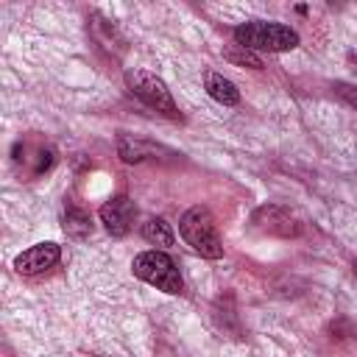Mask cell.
I'll return each mask as SVG.
<instances>
[{"label":"cell","instance_id":"obj_1","mask_svg":"<svg viewBox=\"0 0 357 357\" xmlns=\"http://www.w3.org/2000/svg\"><path fill=\"white\" fill-rule=\"evenodd\" d=\"M234 36V45L245 47V50H268V53H287V50H296L301 36L290 28V25H282V22H273V20H248L243 25H237L231 31Z\"/></svg>","mask_w":357,"mask_h":357},{"label":"cell","instance_id":"obj_2","mask_svg":"<svg viewBox=\"0 0 357 357\" xmlns=\"http://www.w3.org/2000/svg\"><path fill=\"white\" fill-rule=\"evenodd\" d=\"M178 234L184 237V243L195 254H201L206 259H220L223 257V240H220L218 223H215V218L206 206H201V204L190 206L178 220Z\"/></svg>","mask_w":357,"mask_h":357},{"label":"cell","instance_id":"obj_3","mask_svg":"<svg viewBox=\"0 0 357 357\" xmlns=\"http://www.w3.org/2000/svg\"><path fill=\"white\" fill-rule=\"evenodd\" d=\"M131 273L137 279L148 282L151 287L162 290V293H170V296H181L184 293V279H181L173 257L165 254V251H159V248L139 251L131 259Z\"/></svg>","mask_w":357,"mask_h":357},{"label":"cell","instance_id":"obj_4","mask_svg":"<svg viewBox=\"0 0 357 357\" xmlns=\"http://www.w3.org/2000/svg\"><path fill=\"white\" fill-rule=\"evenodd\" d=\"M126 86L134 98H139L153 112H162L167 117H178V106H176L167 84L159 75H153L142 67H131V70H126Z\"/></svg>","mask_w":357,"mask_h":357},{"label":"cell","instance_id":"obj_5","mask_svg":"<svg viewBox=\"0 0 357 357\" xmlns=\"http://www.w3.org/2000/svg\"><path fill=\"white\" fill-rule=\"evenodd\" d=\"M59 259H61V245L47 240V243H36V245L25 248L22 254H17L14 271L22 273V276H36V273L50 271Z\"/></svg>","mask_w":357,"mask_h":357},{"label":"cell","instance_id":"obj_6","mask_svg":"<svg viewBox=\"0 0 357 357\" xmlns=\"http://www.w3.org/2000/svg\"><path fill=\"white\" fill-rule=\"evenodd\" d=\"M100 223L103 229L112 234V237H126L131 231V223H134V215H137V206L128 195H114L109 198L103 206H100Z\"/></svg>","mask_w":357,"mask_h":357},{"label":"cell","instance_id":"obj_7","mask_svg":"<svg viewBox=\"0 0 357 357\" xmlns=\"http://www.w3.org/2000/svg\"><path fill=\"white\" fill-rule=\"evenodd\" d=\"M254 226L268 231V234H276V237H296L301 231V223L296 220V215L279 204L259 206L254 212Z\"/></svg>","mask_w":357,"mask_h":357},{"label":"cell","instance_id":"obj_8","mask_svg":"<svg viewBox=\"0 0 357 357\" xmlns=\"http://www.w3.org/2000/svg\"><path fill=\"white\" fill-rule=\"evenodd\" d=\"M204 89L212 100H218L220 106H237L240 103V89L234 86V81H229L223 73L206 70L204 73Z\"/></svg>","mask_w":357,"mask_h":357},{"label":"cell","instance_id":"obj_9","mask_svg":"<svg viewBox=\"0 0 357 357\" xmlns=\"http://www.w3.org/2000/svg\"><path fill=\"white\" fill-rule=\"evenodd\" d=\"M142 237L151 243V245H159V248H170L176 243V234H173V226L165 220V218H148L142 223Z\"/></svg>","mask_w":357,"mask_h":357},{"label":"cell","instance_id":"obj_10","mask_svg":"<svg viewBox=\"0 0 357 357\" xmlns=\"http://www.w3.org/2000/svg\"><path fill=\"white\" fill-rule=\"evenodd\" d=\"M117 153H120V159L126 162V165H137V162H142V159H148V156H153L156 153V148L151 145V142H142V139H131V137H120L117 139Z\"/></svg>","mask_w":357,"mask_h":357},{"label":"cell","instance_id":"obj_11","mask_svg":"<svg viewBox=\"0 0 357 357\" xmlns=\"http://www.w3.org/2000/svg\"><path fill=\"white\" fill-rule=\"evenodd\" d=\"M64 231L70 234V237H86V234H92V218H89V212H84L81 206H67L64 209Z\"/></svg>","mask_w":357,"mask_h":357},{"label":"cell","instance_id":"obj_12","mask_svg":"<svg viewBox=\"0 0 357 357\" xmlns=\"http://www.w3.org/2000/svg\"><path fill=\"white\" fill-rule=\"evenodd\" d=\"M223 59H229L231 64H240V67H251V70H262V59L254 53V50H245L240 45H231L223 50Z\"/></svg>","mask_w":357,"mask_h":357},{"label":"cell","instance_id":"obj_13","mask_svg":"<svg viewBox=\"0 0 357 357\" xmlns=\"http://www.w3.org/2000/svg\"><path fill=\"white\" fill-rule=\"evenodd\" d=\"M335 92H337L351 109H357V86H351V84H346V81H335Z\"/></svg>","mask_w":357,"mask_h":357},{"label":"cell","instance_id":"obj_14","mask_svg":"<svg viewBox=\"0 0 357 357\" xmlns=\"http://www.w3.org/2000/svg\"><path fill=\"white\" fill-rule=\"evenodd\" d=\"M354 273H357V259H354Z\"/></svg>","mask_w":357,"mask_h":357}]
</instances>
